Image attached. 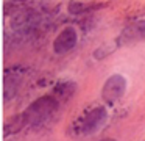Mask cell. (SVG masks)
<instances>
[{"mask_svg": "<svg viewBox=\"0 0 145 141\" xmlns=\"http://www.w3.org/2000/svg\"><path fill=\"white\" fill-rule=\"evenodd\" d=\"M58 102L52 94L48 96H42L39 99H36L33 103H30L25 108V111L22 113L25 125H42L56 113L58 110Z\"/></svg>", "mask_w": 145, "mask_h": 141, "instance_id": "obj_1", "label": "cell"}, {"mask_svg": "<svg viewBox=\"0 0 145 141\" xmlns=\"http://www.w3.org/2000/svg\"><path fill=\"white\" fill-rule=\"evenodd\" d=\"M108 113L103 107H95V108L86 111L83 116H80L70 127V133L73 136H86L92 135L106 122Z\"/></svg>", "mask_w": 145, "mask_h": 141, "instance_id": "obj_2", "label": "cell"}, {"mask_svg": "<svg viewBox=\"0 0 145 141\" xmlns=\"http://www.w3.org/2000/svg\"><path fill=\"white\" fill-rule=\"evenodd\" d=\"M24 69L20 66H14L5 71V77H3V97L5 100H11L19 91V86L22 85L24 80Z\"/></svg>", "mask_w": 145, "mask_h": 141, "instance_id": "obj_3", "label": "cell"}, {"mask_svg": "<svg viewBox=\"0 0 145 141\" xmlns=\"http://www.w3.org/2000/svg\"><path fill=\"white\" fill-rule=\"evenodd\" d=\"M125 88H126V81H125V78H123L122 75H119V74L111 75V77L106 80V83L103 85L101 97H103L105 102L112 103V102L119 100L120 97L123 96Z\"/></svg>", "mask_w": 145, "mask_h": 141, "instance_id": "obj_4", "label": "cell"}, {"mask_svg": "<svg viewBox=\"0 0 145 141\" xmlns=\"http://www.w3.org/2000/svg\"><path fill=\"white\" fill-rule=\"evenodd\" d=\"M76 41H78V34H76V30L73 27H66L59 34L56 36L53 42V50L58 55H63V53H67L69 50H72L73 47L76 46Z\"/></svg>", "mask_w": 145, "mask_h": 141, "instance_id": "obj_5", "label": "cell"}, {"mask_svg": "<svg viewBox=\"0 0 145 141\" xmlns=\"http://www.w3.org/2000/svg\"><path fill=\"white\" fill-rule=\"evenodd\" d=\"M145 38V21H137L128 25L119 36V44H129L133 41H139Z\"/></svg>", "mask_w": 145, "mask_h": 141, "instance_id": "obj_6", "label": "cell"}, {"mask_svg": "<svg viewBox=\"0 0 145 141\" xmlns=\"http://www.w3.org/2000/svg\"><path fill=\"white\" fill-rule=\"evenodd\" d=\"M75 93V83L72 81H61L53 88L52 96L58 100V102H66L72 97V94Z\"/></svg>", "mask_w": 145, "mask_h": 141, "instance_id": "obj_7", "label": "cell"}, {"mask_svg": "<svg viewBox=\"0 0 145 141\" xmlns=\"http://www.w3.org/2000/svg\"><path fill=\"white\" fill-rule=\"evenodd\" d=\"M24 127H25V121H24V116H22V113H20V115L13 116V118L8 119L7 124H5L3 132L8 136V135H14V133H17V132H20Z\"/></svg>", "mask_w": 145, "mask_h": 141, "instance_id": "obj_8", "label": "cell"}, {"mask_svg": "<svg viewBox=\"0 0 145 141\" xmlns=\"http://www.w3.org/2000/svg\"><path fill=\"white\" fill-rule=\"evenodd\" d=\"M100 141H116V140H111V138H106V140H100Z\"/></svg>", "mask_w": 145, "mask_h": 141, "instance_id": "obj_9", "label": "cell"}]
</instances>
